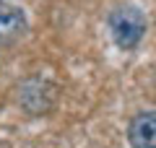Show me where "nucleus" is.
Segmentation results:
<instances>
[{
	"label": "nucleus",
	"instance_id": "2",
	"mask_svg": "<svg viewBox=\"0 0 156 148\" xmlns=\"http://www.w3.org/2000/svg\"><path fill=\"white\" fill-rule=\"evenodd\" d=\"M128 140L133 148H156V112H140L130 120Z\"/></svg>",
	"mask_w": 156,
	"mask_h": 148
},
{
	"label": "nucleus",
	"instance_id": "3",
	"mask_svg": "<svg viewBox=\"0 0 156 148\" xmlns=\"http://www.w3.org/2000/svg\"><path fill=\"white\" fill-rule=\"evenodd\" d=\"M26 34V16L21 8L0 5V47L18 42Z\"/></svg>",
	"mask_w": 156,
	"mask_h": 148
},
{
	"label": "nucleus",
	"instance_id": "1",
	"mask_svg": "<svg viewBox=\"0 0 156 148\" xmlns=\"http://www.w3.org/2000/svg\"><path fill=\"white\" fill-rule=\"evenodd\" d=\"M146 16L135 5H120L109 13V31L120 49H133L146 34Z\"/></svg>",
	"mask_w": 156,
	"mask_h": 148
}]
</instances>
